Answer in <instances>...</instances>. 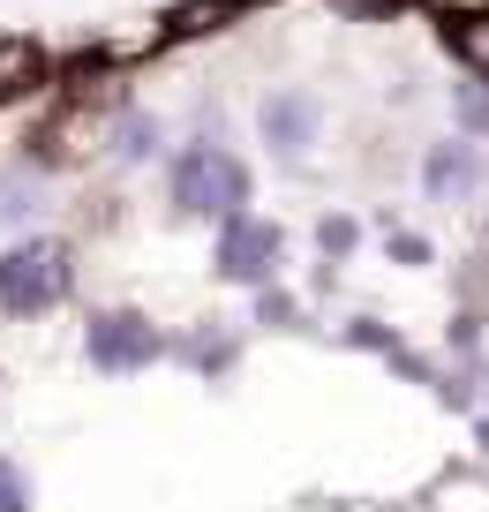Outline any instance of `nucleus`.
Instances as JSON below:
<instances>
[{
  "label": "nucleus",
  "instance_id": "obj_9",
  "mask_svg": "<svg viewBox=\"0 0 489 512\" xmlns=\"http://www.w3.org/2000/svg\"><path fill=\"white\" fill-rule=\"evenodd\" d=\"M98 151H106L113 166H151L158 151H166V121H158L151 106H113L106 113V144Z\"/></svg>",
  "mask_w": 489,
  "mask_h": 512
},
{
  "label": "nucleus",
  "instance_id": "obj_13",
  "mask_svg": "<svg viewBox=\"0 0 489 512\" xmlns=\"http://www.w3.org/2000/svg\"><path fill=\"white\" fill-rule=\"evenodd\" d=\"M452 121L467 144H489V83H452Z\"/></svg>",
  "mask_w": 489,
  "mask_h": 512
},
{
  "label": "nucleus",
  "instance_id": "obj_11",
  "mask_svg": "<svg viewBox=\"0 0 489 512\" xmlns=\"http://www.w3.org/2000/svg\"><path fill=\"white\" fill-rule=\"evenodd\" d=\"M249 8L241 0H174L166 16H158V38H211L226 31V23H241Z\"/></svg>",
  "mask_w": 489,
  "mask_h": 512
},
{
  "label": "nucleus",
  "instance_id": "obj_15",
  "mask_svg": "<svg viewBox=\"0 0 489 512\" xmlns=\"http://www.w3.org/2000/svg\"><path fill=\"white\" fill-rule=\"evenodd\" d=\"M0 512H31V467L16 452H0Z\"/></svg>",
  "mask_w": 489,
  "mask_h": 512
},
{
  "label": "nucleus",
  "instance_id": "obj_19",
  "mask_svg": "<svg viewBox=\"0 0 489 512\" xmlns=\"http://www.w3.org/2000/svg\"><path fill=\"white\" fill-rule=\"evenodd\" d=\"M474 445L489 452V407H482V415H474Z\"/></svg>",
  "mask_w": 489,
  "mask_h": 512
},
{
  "label": "nucleus",
  "instance_id": "obj_10",
  "mask_svg": "<svg viewBox=\"0 0 489 512\" xmlns=\"http://www.w3.org/2000/svg\"><path fill=\"white\" fill-rule=\"evenodd\" d=\"M46 174H38L31 159H16V166H0V234H16L23 241V226H38V211H46Z\"/></svg>",
  "mask_w": 489,
  "mask_h": 512
},
{
  "label": "nucleus",
  "instance_id": "obj_14",
  "mask_svg": "<svg viewBox=\"0 0 489 512\" xmlns=\"http://www.w3.org/2000/svg\"><path fill=\"white\" fill-rule=\"evenodd\" d=\"M339 339H347V347H369V354H384V362H392V354L407 347V339H399L384 317H347V332H339Z\"/></svg>",
  "mask_w": 489,
  "mask_h": 512
},
{
  "label": "nucleus",
  "instance_id": "obj_16",
  "mask_svg": "<svg viewBox=\"0 0 489 512\" xmlns=\"http://www.w3.org/2000/svg\"><path fill=\"white\" fill-rule=\"evenodd\" d=\"M384 256H392V264H437L429 234H414V226H384Z\"/></svg>",
  "mask_w": 489,
  "mask_h": 512
},
{
  "label": "nucleus",
  "instance_id": "obj_2",
  "mask_svg": "<svg viewBox=\"0 0 489 512\" xmlns=\"http://www.w3.org/2000/svg\"><path fill=\"white\" fill-rule=\"evenodd\" d=\"M76 279H83V256L68 234H23L0 249V317H46V309L76 302Z\"/></svg>",
  "mask_w": 489,
  "mask_h": 512
},
{
  "label": "nucleus",
  "instance_id": "obj_8",
  "mask_svg": "<svg viewBox=\"0 0 489 512\" xmlns=\"http://www.w3.org/2000/svg\"><path fill=\"white\" fill-rule=\"evenodd\" d=\"M437 38L467 83H489V0H467V8H437Z\"/></svg>",
  "mask_w": 489,
  "mask_h": 512
},
{
  "label": "nucleus",
  "instance_id": "obj_7",
  "mask_svg": "<svg viewBox=\"0 0 489 512\" xmlns=\"http://www.w3.org/2000/svg\"><path fill=\"white\" fill-rule=\"evenodd\" d=\"M174 362H181V369H196V377H211V384H219L226 369L241 362V324H226V317H196L189 332L174 339Z\"/></svg>",
  "mask_w": 489,
  "mask_h": 512
},
{
  "label": "nucleus",
  "instance_id": "obj_5",
  "mask_svg": "<svg viewBox=\"0 0 489 512\" xmlns=\"http://www.w3.org/2000/svg\"><path fill=\"white\" fill-rule=\"evenodd\" d=\"M316 136H324V98H316L309 83H271V91L256 98V144H264L271 159L301 166L316 151Z\"/></svg>",
  "mask_w": 489,
  "mask_h": 512
},
{
  "label": "nucleus",
  "instance_id": "obj_12",
  "mask_svg": "<svg viewBox=\"0 0 489 512\" xmlns=\"http://www.w3.org/2000/svg\"><path fill=\"white\" fill-rule=\"evenodd\" d=\"M354 249H362V219H354V211H324V219H316V256H324V264H347Z\"/></svg>",
  "mask_w": 489,
  "mask_h": 512
},
{
  "label": "nucleus",
  "instance_id": "obj_4",
  "mask_svg": "<svg viewBox=\"0 0 489 512\" xmlns=\"http://www.w3.org/2000/svg\"><path fill=\"white\" fill-rule=\"evenodd\" d=\"M279 272H286V226L279 219L241 211V219H226L219 234H211V279H219V287L264 294V287H279Z\"/></svg>",
  "mask_w": 489,
  "mask_h": 512
},
{
  "label": "nucleus",
  "instance_id": "obj_18",
  "mask_svg": "<svg viewBox=\"0 0 489 512\" xmlns=\"http://www.w3.org/2000/svg\"><path fill=\"white\" fill-rule=\"evenodd\" d=\"M347 23H399L407 16V0H332Z\"/></svg>",
  "mask_w": 489,
  "mask_h": 512
},
{
  "label": "nucleus",
  "instance_id": "obj_1",
  "mask_svg": "<svg viewBox=\"0 0 489 512\" xmlns=\"http://www.w3.org/2000/svg\"><path fill=\"white\" fill-rule=\"evenodd\" d=\"M249 196H256L249 159L234 144H219V136H196V144H181L166 159V204H174L181 226H226L249 211Z\"/></svg>",
  "mask_w": 489,
  "mask_h": 512
},
{
  "label": "nucleus",
  "instance_id": "obj_6",
  "mask_svg": "<svg viewBox=\"0 0 489 512\" xmlns=\"http://www.w3.org/2000/svg\"><path fill=\"white\" fill-rule=\"evenodd\" d=\"M422 196L429 204H467V196H482V144H467V136L429 144L422 151Z\"/></svg>",
  "mask_w": 489,
  "mask_h": 512
},
{
  "label": "nucleus",
  "instance_id": "obj_3",
  "mask_svg": "<svg viewBox=\"0 0 489 512\" xmlns=\"http://www.w3.org/2000/svg\"><path fill=\"white\" fill-rule=\"evenodd\" d=\"M166 354H174L166 324H158L151 309H136V302L91 309V324H83V362H91L98 377H143V369H158Z\"/></svg>",
  "mask_w": 489,
  "mask_h": 512
},
{
  "label": "nucleus",
  "instance_id": "obj_17",
  "mask_svg": "<svg viewBox=\"0 0 489 512\" xmlns=\"http://www.w3.org/2000/svg\"><path fill=\"white\" fill-rule=\"evenodd\" d=\"M256 324H271V332H294V324H301L294 294H286V287H264V294H256Z\"/></svg>",
  "mask_w": 489,
  "mask_h": 512
}]
</instances>
